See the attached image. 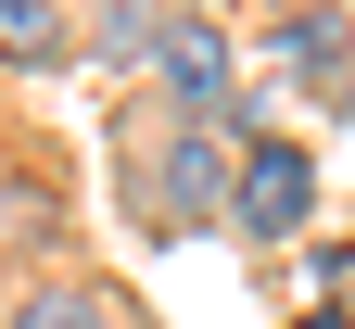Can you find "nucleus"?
<instances>
[{"label": "nucleus", "mask_w": 355, "mask_h": 329, "mask_svg": "<svg viewBox=\"0 0 355 329\" xmlns=\"http://www.w3.org/2000/svg\"><path fill=\"white\" fill-rule=\"evenodd\" d=\"M127 190H140V228H203V215H241V152H216V127L165 114L153 139H127Z\"/></svg>", "instance_id": "1"}, {"label": "nucleus", "mask_w": 355, "mask_h": 329, "mask_svg": "<svg viewBox=\"0 0 355 329\" xmlns=\"http://www.w3.org/2000/svg\"><path fill=\"white\" fill-rule=\"evenodd\" d=\"M318 215V152L304 139H241V228L254 241H304Z\"/></svg>", "instance_id": "2"}, {"label": "nucleus", "mask_w": 355, "mask_h": 329, "mask_svg": "<svg viewBox=\"0 0 355 329\" xmlns=\"http://www.w3.org/2000/svg\"><path fill=\"white\" fill-rule=\"evenodd\" d=\"M165 114H191V127H216L229 114V89H241V64H229V38H216L203 13H178V38H165Z\"/></svg>", "instance_id": "3"}, {"label": "nucleus", "mask_w": 355, "mask_h": 329, "mask_svg": "<svg viewBox=\"0 0 355 329\" xmlns=\"http://www.w3.org/2000/svg\"><path fill=\"white\" fill-rule=\"evenodd\" d=\"M343 51H355L343 13H292V26H279V64H292L304 89H330V102H355V64H343Z\"/></svg>", "instance_id": "4"}, {"label": "nucleus", "mask_w": 355, "mask_h": 329, "mask_svg": "<svg viewBox=\"0 0 355 329\" xmlns=\"http://www.w3.org/2000/svg\"><path fill=\"white\" fill-rule=\"evenodd\" d=\"M165 38H178L165 0H102L89 13V64H165Z\"/></svg>", "instance_id": "5"}, {"label": "nucleus", "mask_w": 355, "mask_h": 329, "mask_svg": "<svg viewBox=\"0 0 355 329\" xmlns=\"http://www.w3.org/2000/svg\"><path fill=\"white\" fill-rule=\"evenodd\" d=\"M0 329H127V304L102 292V278H38V292L0 317Z\"/></svg>", "instance_id": "6"}, {"label": "nucleus", "mask_w": 355, "mask_h": 329, "mask_svg": "<svg viewBox=\"0 0 355 329\" xmlns=\"http://www.w3.org/2000/svg\"><path fill=\"white\" fill-rule=\"evenodd\" d=\"M64 51H89L64 0H0V64H64Z\"/></svg>", "instance_id": "7"}, {"label": "nucleus", "mask_w": 355, "mask_h": 329, "mask_svg": "<svg viewBox=\"0 0 355 329\" xmlns=\"http://www.w3.org/2000/svg\"><path fill=\"white\" fill-rule=\"evenodd\" d=\"M0 228H26V241H64V203L38 190V177H13V165H0Z\"/></svg>", "instance_id": "8"}, {"label": "nucleus", "mask_w": 355, "mask_h": 329, "mask_svg": "<svg viewBox=\"0 0 355 329\" xmlns=\"http://www.w3.org/2000/svg\"><path fill=\"white\" fill-rule=\"evenodd\" d=\"M292 329H355V317H343V304H304V317H292Z\"/></svg>", "instance_id": "9"}]
</instances>
